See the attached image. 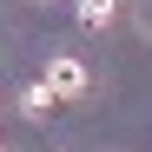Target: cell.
Returning <instances> with one entry per match:
<instances>
[{
	"label": "cell",
	"instance_id": "obj_1",
	"mask_svg": "<svg viewBox=\"0 0 152 152\" xmlns=\"http://www.w3.org/2000/svg\"><path fill=\"white\" fill-rule=\"evenodd\" d=\"M46 86H53V99H86V66L80 60H73V53H53V60H46Z\"/></svg>",
	"mask_w": 152,
	"mask_h": 152
},
{
	"label": "cell",
	"instance_id": "obj_2",
	"mask_svg": "<svg viewBox=\"0 0 152 152\" xmlns=\"http://www.w3.org/2000/svg\"><path fill=\"white\" fill-rule=\"evenodd\" d=\"M60 106V99H53V86H46V80H33L27 93H20V113H27V119H40V113H53Z\"/></svg>",
	"mask_w": 152,
	"mask_h": 152
},
{
	"label": "cell",
	"instance_id": "obj_3",
	"mask_svg": "<svg viewBox=\"0 0 152 152\" xmlns=\"http://www.w3.org/2000/svg\"><path fill=\"white\" fill-rule=\"evenodd\" d=\"M113 20H119L113 0H80V27H113Z\"/></svg>",
	"mask_w": 152,
	"mask_h": 152
}]
</instances>
